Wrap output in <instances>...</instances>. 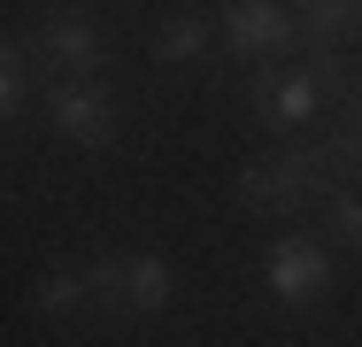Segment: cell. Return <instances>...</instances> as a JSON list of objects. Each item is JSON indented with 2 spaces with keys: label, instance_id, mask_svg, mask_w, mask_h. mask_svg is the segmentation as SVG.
Here are the masks:
<instances>
[{
  "label": "cell",
  "instance_id": "cell-12",
  "mask_svg": "<svg viewBox=\"0 0 362 347\" xmlns=\"http://www.w3.org/2000/svg\"><path fill=\"white\" fill-rule=\"evenodd\" d=\"M355 16H362V0H355Z\"/></svg>",
  "mask_w": 362,
  "mask_h": 347
},
{
  "label": "cell",
  "instance_id": "cell-9",
  "mask_svg": "<svg viewBox=\"0 0 362 347\" xmlns=\"http://www.w3.org/2000/svg\"><path fill=\"white\" fill-rule=\"evenodd\" d=\"M209 47H223V31H216V16H193V8H185V16H162V23H154V62H201V55H209Z\"/></svg>",
  "mask_w": 362,
  "mask_h": 347
},
{
  "label": "cell",
  "instance_id": "cell-3",
  "mask_svg": "<svg viewBox=\"0 0 362 347\" xmlns=\"http://www.w3.org/2000/svg\"><path fill=\"white\" fill-rule=\"evenodd\" d=\"M16 39L39 62V77H108V23L93 8H47Z\"/></svg>",
  "mask_w": 362,
  "mask_h": 347
},
{
  "label": "cell",
  "instance_id": "cell-5",
  "mask_svg": "<svg viewBox=\"0 0 362 347\" xmlns=\"http://www.w3.org/2000/svg\"><path fill=\"white\" fill-rule=\"evenodd\" d=\"M85 271H93L100 317H162V309L177 301V271H170L162 255H100V263H85Z\"/></svg>",
  "mask_w": 362,
  "mask_h": 347
},
{
  "label": "cell",
  "instance_id": "cell-1",
  "mask_svg": "<svg viewBox=\"0 0 362 347\" xmlns=\"http://www.w3.org/2000/svg\"><path fill=\"white\" fill-rule=\"evenodd\" d=\"M231 193H239V208H255V216H300V208H324V201H332L324 170H316V154H308V139H286V147L239 162Z\"/></svg>",
  "mask_w": 362,
  "mask_h": 347
},
{
  "label": "cell",
  "instance_id": "cell-11",
  "mask_svg": "<svg viewBox=\"0 0 362 347\" xmlns=\"http://www.w3.org/2000/svg\"><path fill=\"white\" fill-rule=\"evenodd\" d=\"M324 224H332V247H355V255H362V193L324 201Z\"/></svg>",
  "mask_w": 362,
  "mask_h": 347
},
{
  "label": "cell",
  "instance_id": "cell-2",
  "mask_svg": "<svg viewBox=\"0 0 362 347\" xmlns=\"http://www.w3.org/2000/svg\"><path fill=\"white\" fill-rule=\"evenodd\" d=\"M239 101H247V116H255L262 132H278V139H308L332 116V101H324V85L308 77V62H255L239 77Z\"/></svg>",
  "mask_w": 362,
  "mask_h": 347
},
{
  "label": "cell",
  "instance_id": "cell-8",
  "mask_svg": "<svg viewBox=\"0 0 362 347\" xmlns=\"http://www.w3.org/2000/svg\"><path fill=\"white\" fill-rule=\"evenodd\" d=\"M286 8H293V31H300V55H316V47H362L355 0H286Z\"/></svg>",
  "mask_w": 362,
  "mask_h": 347
},
{
  "label": "cell",
  "instance_id": "cell-4",
  "mask_svg": "<svg viewBox=\"0 0 362 347\" xmlns=\"http://www.w3.org/2000/svg\"><path fill=\"white\" fill-rule=\"evenodd\" d=\"M39 116L70 147H116V132H124V101H116L108 77H47L39 85Z\"/></svg>",
  "mask_w": 362,
  "mask_h": 347
},
{
  "label": "cell",
  "instance_id": "cell-7",
  "mask_svg": "<svg viewBox=\"0 0 362 347\" xmlns=\"http://www.w3.org/2000/svg\"><path fill=\"white\" fill-rule=\"evenodd\" d=\"M216 31H223V47L247 55V62H293V47H300L286 0H223Z\"/></svg>",
  "mask_w": 362,
  "mask_h": 347
},
{
  "label": "cell",
  "instance_id": "cell-10",
  "mask_svg": "<svg viewBox=\"0 0 362 347\" xmlns=\"http://www.w3.org/2000/svg\"><path fill=\"white\" fill-rule=\"evenodd\" d=\"M31 309H39V317H85V309H100V301H93V271H39Z\"/></svg>",
  "mask_w": 362,
  "mask_h": 347
},
{
  "label": "cell",
  "instance_id": "cell-6",
  "mask_svg": "<svg viewBox=\"0 0 362 347\" xmlns=\"http://www.w3.org/2000/svg\"><path fill=\"white\" fill-rule=\"evenodd\" d=\"M262 278H270V301L300 317V309H316L324 285H332V247L308 239V232H278L270 255H262Z\"/></svg>",
  "mask_w": 362,
  "mask_h": 347
}]
</instances>
